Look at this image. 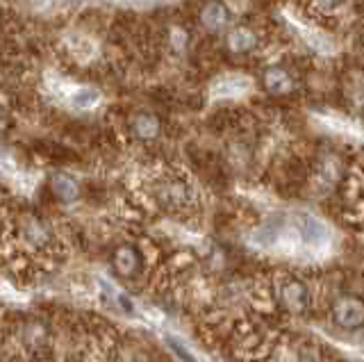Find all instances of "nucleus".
<instances>
[{"label":"nucleus","mask_w":364,"mask_h":362,"mask_svg":"<svg viewBox=\"0 0 364 362\" xmlns=\"http://www.w3.org/2000/svg\"><path fill=\"white\" fill-rule=\"evenodd\" d=\"M203 23L205 28H210V30H221L225 23H228V9L221 5V3H210L208 7L203 9Z\"/></svg>","instance_id":"obj_5"},{"label":"nucleus","mask_w":364,"mask_h":362,"mask_svg":"<svg viewBox=\"0 0 364 362\" xmlns=\"http://www.w3.org/2000/svg\"><path fill=\"white\" fill-rule=\"evenodd\" d=\"M326 3H330V5H337V3H339V0H326Z\"/></svg>","instance_id":"obj_9"},{"label":"nucleus","mask_w":364,"mask_h":362,"mask_svg":"<svg viewBox=\"0 0 364 362\" xmlns=\"http://www.w3.org/2000/svg\"><path fill=\"white\" fill-rule=\"evenodd\" d=\"M132 132L141 139H153L159 134V121L153 115H139L132 123Z\"/></svg>","instance_id":"obj_6"},{"label":"nucleus","mask_w":364,"mask_h":362,"mask_svg":"<svg viewBox=\"0 0 364 362\" xmlns=\"http://www.w3.org/2000/svg\"><path fill=\"white\" fill-rule=\"evenodd\" d=\"M100 103V92L94 87H77L71 92V105L75 110H94Z\"/></svg>","instance_id":"obj_3"},{"label":"nucleus","mask_w":364,"mask_h":362,"mask_svg":"<svg viewBox=\"0 0 364 362\" xmlns=\"http://www.w3.org/2000/svg\"><path fill=\"white\" fill-rule=\"evenodd\" d=\"M248 89H250V82L244 75H230V78H223V80L212 89V94L216 98H232V96L246 94Z\"/></svg>","instance_id":"obj_1"},{"label":"nucleus","mask_w":364,"mask_h":362,"mask_svg":"<svg viewBox=\"0 0 364 362\" xmlns=\"http://www.w3.org/2000/svg\"><path fill=\"white\" fill-rule=\"evenodd\" d=\"M228 46H230V50H235V53H248L250 48L255 46V37L250 35L248 30L239 28V30L232 32L230 39H228Z\"/></svg>","instance_id":"obj_7"},{"label":"nucleus","mask_w":364,"mask_h":362,"mask_svg":"<svg viewBox=\"0 0 364 362\" xmlns=\"http://www.w3.org/2000/svg\"><path fill=\"white\" fill-rule=\"evenodd\" d=\"M53 191H55V196L62 198V201H75L77 194H80V187H77V183L71 176L57 174L53 178Z\"/></svg>","instance_id":"obj_4"},{"label":"nucleus","mask_w":364,"mask_h":362,"mask_svg":"<svg viewBox=\"0 0 364 362\" xmlns=\"http://www.w3.org/2000/svg\"><path fill=\"white\" fill-rule=\"evenodd\" d=\"M267 87L271 89V92H284V89L289 87V80H287V75H284L282 71H269L267 73Z\"/></svg>","instance_id":"obj_8"},{"label":"nucleus","mask_w":364,"mask_h":362,"mask_svg":"<svg viewBox=\"0 0 364 362\" xmlns=\"http://www.w3.org/2000/svg\"><path fill=\"white\" fill-rule=\"evenodd\" d=\"M114 267H117V271L121 276L134 274L136 267H139V253H136L134 248H130V246L119 248L117 255H114Z\"/></svg>","instance_id":"obj_2"}]
</instances>
